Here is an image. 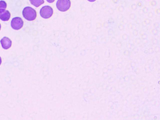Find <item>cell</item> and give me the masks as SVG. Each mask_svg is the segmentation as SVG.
Returning a JSON list of instances; mask_svg holds the SVG:
<instances>
[{
    "label": "cell",
    "instance_id": "obj_9",
    "mask_svg": "<svg viewBox=\"0 0 160 120\" xmlns=\"http://www.w3.org/2000/svg\"><path fill=\"white\" fill-rule=\"evenodd\" d=\"M47 2L49 3H52L55 0H46Z\"/></svg>",
    "mask_w": 160,
    "mask_h": 120
},
{
    "label": "cell",
    "instance_id": "obj_12",
    "mask_svg": "<svg viewBox=\"0 0 160 120\" xmlns=\"http://www.w3.org/2000/svg\"><path fill=\"white\" fill-rule=\"evenodd\" d=\"M1 24H0V30H1Z\"/></svg>",
    "mask_w": 160,
    "mask_h": 120
},
{
    "label": "cell",
    "instance_id": "obj_8",
    "mask_svg": "<svg viewBox=\"0 0 160 120\" xmlns=\"http://www.w3.org/2000/svg\"><path fill=\"white\" fill-rule=\"evenodd\" d=\"M7 7V4L6 2L3 0L0 1V13L5 10Z\"/></svg>",
    "mask_w": 160,
    "mask_h": 120
},
{
    "label": "cell",
    "instance_id": "obj_10",
    "mask_svg": "<svg viewBox=\"0 0 160 120\" xmlns=\"http://www.w3.org/2000/svg\"><path fill=\"white\" fill-rule=\"evenodd\" d=\"M88 1L90 2H93L95 1L96 0H88Z\"/></svg>",
    "mask_w": 160,
    "mask_h": 120
},
{
    "label": "cell",
    "instance_id": "obj_2",
    "mask_svg": "<svg viewBox=\"0 0 160 120\" xmlns=\"http://www.w3.org/2000/svg\"><path fill=\"white\" fill-rule=\"evenodd\" d=\"M71 2L70 0H58L56 2L57 9L61 12H65L70 7Z\"/></svg>",
    "mask_w": 160,
    "mask_h": 120
},
{
    "label": "cell",
    "instance_id": "obj_4",
    "mask_svg": "<svg viewBox=\"0 0 160 120\" xmlns=\"http://www.w3.org/2000/svg\"><path fill=\"white\" fill-rule=\"evenodd\" d=\"M23 22L22 19L19 17L13 18L11 21L12 27L15 30H19L23 26Z\"/></svg>",
    "mask_w": 160,
    "mask_h": 120
},
{
    "label": "cell",
    "instance_id": "obj_6",
    "mask_svg": "<svg viewBox=\"0 0 160 120\" xmlns=\"http://www.w3.org/2000/svg\"><path fill=\"white\" fill-rule=\"evenodd\" d=\"M11 16V14L7 10H5L0 13V19L3 21L9 20Z\"/></svg>",
    "mask_w": 160,
    "mask_h": 120
},
{
    "label": "cell",
    "instance_id": "obj_7",
    "mask_svg": "<svg viewBox=\"0 0 160 120\" xmlns=\"http://www.w3.org/2000/svg\"><path fill=\"white\" fill-rule=\"evenodd\" d=\"M30 3L36 7H38L43 4L44 1V0H29Z\"/></svg>",
    "mask_w": 160,
    "mask_h": 120
},
{
    "label": "cell",
    "instance_id": "obj_5",
    "mask_svg": "<svg viewBox=\"0 0 160 120\" xmlns=\"http://www.w3.org/2000/svg\"><path fill=\"white\" fill-rule=\"evenodd\" d=\"M0 42L3 48L7 50L9 48L12 46V42L8 37L5 36L1 40Z\"/></svg>",
    "mask_w": 160,
    "mask_h": 120
},
{
    "label": "cell",
    "instance_id": "obj_3",
    "mask_svg": "<svg viewBox=\"0 0 160 120\" xmlns=\"http://www.w3.org/2000/svg\"><path fill=\"white\" fill-rule=\"evenodd\" d=\"M53 13V10L52 7L48 5L42 7L40 9V14L42 17L45 19L50 17Z\"/></svg>",
    "mask_w": 160,
    "mask_h": 120
},
{
    "label": "cell",
    "instance_id": "obj_11",
    "mask_svg": "<svg viewBox=\"0 0 160 120\" xmlns=\"http://www.w3.org/2000/svg\"><path fill=\"white\" fill-rule=\"evenodd\" d=\"M2 63V59L1 57L0 56V65H1Z\"/></svg>",
    "mask_w": 160,
    "mask_h": 120
},
{
    "label": "cell",
    "instance_id": "obj_1",
    "mask_svg": "<svg viewBox=\"0 0 160 120\" xmlns=\"http://www.w3.org/2000/svg\"><path fill=\"white\" fill-rule=\"evenodd\" d=\"M23 17L29 21L34 20L37 17V12L36 10L30 7H26L24 8L22 12Z\"/></svg>",
    "mask_w": 160,
    "mask_h": 120
}]
</instances>
